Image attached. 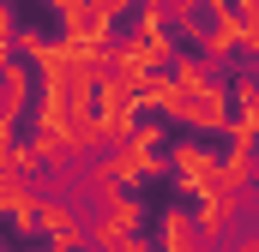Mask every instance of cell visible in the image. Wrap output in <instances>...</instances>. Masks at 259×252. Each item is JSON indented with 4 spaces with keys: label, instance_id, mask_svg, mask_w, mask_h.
I'll return each mask as SVG.
<instances>
[{
    "label": "cell",
    "instance_id": "cell-1",
    "mask_svg": "<svg viewBox=\"0 0 259 252\" xmlns=\"http://www.w3.org/2000/svg\"><path fill=\"white\" fill-rule=\"evenodd\" d=\"M157 252H217V246H211V234L199 228V210L175 204V210L157 216Z\"/></svg>",
    "mask_w": 259,
    "mask_h": 252
}]
</instances>
